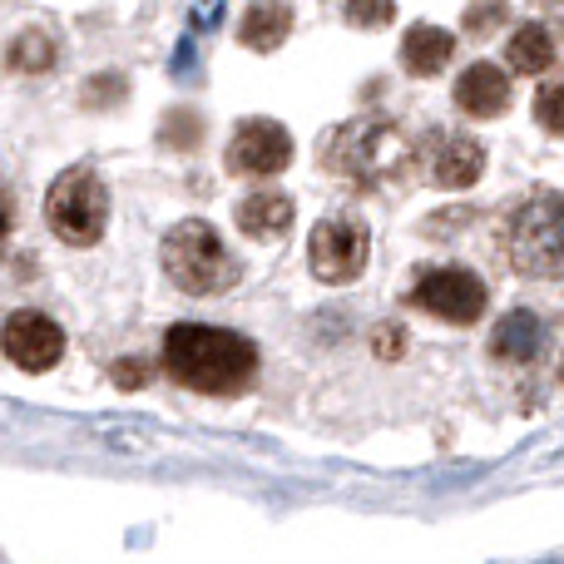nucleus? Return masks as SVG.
<instances>
[{
	"mask_svg": "<svg viewBox=\"0 0 564 564\" xmlns=\"http://www.w3.org/2000/svg\"><path fill=\"white\" fill-rule=\"evenodd\" d=\"M535 119L550 134H564V85H550L535 95Z\"/></svg>",
	"mask_w": 564,
	"mask_h": 564,
	"instance_id": "aec40b11",
	"label": "nucleus"
},
{
	"mask_svg": "<svg viewBox=\"0 0 564 564\" xmlns=\"http://www.w3.org/2000/svg\"><path fill=\"white\" fill-rule=\"evenodd\" d=\"M292 164V134L278 119H243L228 144V169L243 178H273Z\"/></svg>",
	"mask_w": 564,
	"mask_h": 564,
	"instance_id": "6e6552de",
	"label": "nucleus"
},
{
	"mask_svg": "<svg viewBox=\"0 0 564 564\" xmlns=\"http://www.w3.org/2000/svg\"><path fill=\"white\" fill-rule=\"evenodd\" d=\"M506 15H510L506 0H470L466 15H460V30H466L470 40H490L500 25H506Z\"/></svg>",
	"mask_w": 564,
	"mask_h": 564,
	"instance_id": "a211bd4d",
	"label": "nucleus"
},
{
	"mask_svg": "<svg viewBox=\"0 0 564 564\" xmlns=\"http://www.w3.org/2000/svg\"><path fill=\"white\" fill-rule=\"evenodd\" d=\"M367 253H371V234L357 214H332L312 228L307 238V263H312V278L317 282H357L361 268H367Z\"/></svg>",
	"mask_w": 564,
	"mask_h": 564,
	"instance_id": "423d86ee",
	"label": "nucleus"
},
{
	"mask_svg": "<svg viewBox=\"0 0 564 564\" xmlns=\"http://www.w3.org/2000/svg\"><path fill=\"white\" fill-rule=\"evenodd\" d=\"M159 258H164L169 282H174V288H184V292H194V297L228 292L238 278H243L238 258L228 253V243L214 234V224H204V218H184V224L169 228Z\"/></svg>",
	"mask_w": 564,
	"mask_h": 564,
	"instance_id": "7ed1b4c3",
	"label": "nucleus"
},
{
	"mask_svg": "<svg viewBox=\"0 0 564 564\" xmlns=\"http://www.w3.org/2000/svg\"><path fill=\"white\" fill-rule=\"evenodd\" d=\"M411 302L431 317L451 322V327H470L486 312V282L466 268H426L411 288Z\"/></svg>",
	"mask_w": 564,
	"mask_h": 564,
	"instance_id": "0eeeda50",
	"label": "nucleus"
},
{
	"mask_svg": "<svg viewBox=\"0 0 564 564\" xmlns=\"http://www.w3.org/2000/svg\"><path fill=\"white\" fill-rule=\"evenodd\" d=\"M55 55H59L55 35H50V30H40V25H25L6 45V65L15 69V75H45V69L55 65Z\"/></svg>",
	"mask_w": 564,
	"mask_h": 564,
	"instance_id": "dca6fc26",
	"label": "nucleus"
},
{
	"mask_svg": "<svg viewBox=\"0 0 564 564\" xmlns=\"http://www.w3.org/2000/svg\"><path fill=\"white\" fill-rule=\"evenodd\" d=\"M540 347H545V322L525 307L506 312V317L496 322V332H490V351H496L500 361H535Z\"/></svg>",
	"mask_w": 564,
	"mask_h": 564,
	"instance_id": "ddd939ff",
	"label": "nucleus"
},
{
	"mask_svg": "<svg viewBox=\"0 0 564 564\" xmlns=\"http://www.w3.org/2000/svg\"><path fill=\"white\" fill-rule=\"evenodd\" d=\"M109 377H115V387H119V391H139V387L149 381V367H144L139 357H119L115 367H109Z\"/></svg>",
	"mask_w": 564,
	"mask_h": 564,
	"instance_id": "412c9836",
	"label": "nucleus"
},
{
	"mask_svg": "<svg viewBox=\"0 0 564 564\" xmlns=\"http://www.w3.org/2000/svg\"><path fill=\"white\" fill-rule=\"evenodd\" d=\"M164 371L188 391L204 397H238L258 377V347L243 332L178 322L164 337Z\"/></svg>",
	"mask_w": 564,
	"mask_h": 564,
	"instance_id": "f257e3e1",
	"label": "nucleus"
},
{
	"mask_svg": "<svg viewBox=\"0 0 564 564\" xmlns=\"http://www.w3.org/2000/svg\"><path fill=\"white\" fill-rule=\"evenodd\" d=\"M45 224L59 243L69 248H95L109 224V188L99 184L95 169H65L45 194Z\"/></svg>",
	"mask_w": 564,
	"mask_h": 564,
	"instance_id": "39448f33",
	"label": "nucleus"
},
{
	"mask_svg": "<svg viewBox=\"0 0 564 564\" xmlns=\"http://www.w3.org/2000/svg\"><path fill=\"white\" fill-rule=\"evenodd\" d=\"M317 159L332 178H341V184L381 188V184L406 174L416 149H411V139L401 134V124H391V119H347V124L322 134Z\"/></svg>",
	"mask_w": 564,
	"mask_h": 564,
	"instance_id": "f03ea898",
	"label": "nucleus"
},
{
	"mask_svg": "<svg viewBox=\"0 0 564 564\" xmlns=\"http://www.w3.org/2000/svg\"><path fill=\"white\" fill-rule=\"evenodd\" d=\"M486 174V149L470 134H446L436 129L431 134V154H426V178L436 188H470Z\"/></svg>",
	"mask_w": 564,
	"mask_h": 564,
	"instance_id": "9d476101",
	"label": "nucleus"
},
{
	"mask_svg": "<svg viewBox=\"0 0 564 564\" xmlns=\"http://www.w3.org/2000/svg\"><path fill=\"white\" fill-rule=\"evenodd\" d=\"M0 351L20 371H50L65 357V327L55 317H45V312H15L0 327Z\"/></svg>",
	"mask_w": 564,
	"mask_h": 564,
	"instance_id": "1a4fd4ad",
	"label": "nucleus"
},
{
	"mask_svg": "<svg viewBox=\"0 0 564 564\" xmlns=\"http://www.w3.org/2000/svg\"><path fill=\"white\" fill-rule=\"evenodd\" d=\"M288 30H292L288 0H253V6L243 10V20H238V40H243L248 50H263V55L288 40Z\"/></svg>",
	"mask_w": 564,
	"mask_h": 564,
	"instance_id": "4468645a",
	"label": "nucleus"
},
{
	"mask_svg": "<svg viewBox=\"0 0 564 564\" xmlns=\"http://www.w3.org/2000/svg\"><path fill=\"white\" fill-rule=\"evenodd\" d=\"M371 347H377V357H391V361H397L401 351H406V332H401L397 322H381V327L371 332Z\"/></svg>",
	"mask_w": 564,
	"mask_h": 564,
	"instance_id": "4be33fe9",
	"label": "nucleus"
},
{
	"mask_svg": "<svg viewBox=\"0 0 564 564\" xmlns=\"http://www.w3.org/2000/svg\"><path fill=\"white\" fill-rule=\"evenodd\" d=\"M238 228L248 238H282L292 228V198L278 194V188H263V194H248L238 204Z\"/></svg>",
	"mask_w": 564,
	"mask_h": 564,
	"instance_id": "2eb2a0df",
	"label": "nucleus"
},
{
	"mask_svg": "<svg viewBox=\"0 0 564 564\" xmlns=\"http://www.w3.org/2000/svg\"><path fill=\"white\" fill-rule=\"evenodd\" d=\"M506 59L516 75H545V69L555 65V40H550V30H540V25H520L506 45Z\"/></svg>",
	"mask_w": 564,
	"mask_h": 564,
	"instance_id": "f3484780",
	"label": "nucleus"
},
{
	"mask_svg": "<svg viewBox=\"0 0 564 564\" xmlns=\"http://www.w3.org/2000/svg\"><path fill=\"white\" fill-rule=\"evenodd\" d=\"M391 15H397L391 0H347V20L357 30H381V25H391Z\"/></svg>",
	"mask_w": 564,
	"mask_h": 564,
	"instance_id": "6ab92c4d",
	"label": "nucleus"
},
{
	"mask_svg": "<svg viewBox=\"0 0 564 564\" xmlns=\"http://www.w3.org/2000/svg\"><path fill=\"white\" fill-rule=\"evenodd\" d=\"M451 55H456V35L441 25H411L406 40H401V65H406V75H441V69L451 65Z\"/></svg>",
	"mask_w": 564,
	"mask_h": 564,
	"instance_id": "f8f14e48",
	"label": "nucleus"
},
{
	"mask_svg": "<svg viewBox=\"0 0 564 564\" xmlns=\"http://www.w3.org/2000/svg\"><path fill=\"white\" fill-rule=\"evenodd\" d=\"M456 105H460V115H470V119H496V115H506L510 109V75L500 65H470L466 75L456 79Z\"/></svg>",
	"mask_w": 564,
	"mask_h": 564,
	"instance_id": "9b49d317",
	"label": "nucleus"
},
{
	"mask_svg": "<svg viewBox=\"0 0 564 564\" xmlns=\"http://www.w3.org/2000/svg\"><path fill=\"white\" fill-rule=\"evenodd\" d=\"M506 253L525 278H564V194H535L510 214Z\"/></svg>",
	"mask_w": 564,
	"mask_h": 564,
	"instance_id": "20e7f679",
	"label": "nucleus"
},
{
	"mask_svg": "<svg viewBox=\"0 0 564 564\" xmlns=\"http://www.w3.org/2000/svg\"><path fill=\"white\" fill-rule=\"evenodd\" d=\"M6 238H10V198L0 194V248H6Z\"/></svg>",
	"mask_w": 564,
	"mask_h": 564,
	"instance_id": "5701e85b",
	"label": "nucleus"
}]
</instances>
